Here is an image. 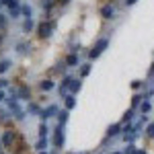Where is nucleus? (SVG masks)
<instances>
[{
    "mask_svg": "<svg viewBox=\"0 0 154 154\" xmlns=\"http://www.w3.org/2000/svg\"><path fill=\"white\" fill-rule=\"evenodd\" d=\"M14 140H17V131L14 130H6L4 131V136H2V144H4V146H11L12 148Z\"/></svg>",
    "mask_w": 154,
    "mask_h": 154,
    "instance_id": "5",
    "label": "nucleus"
},
{
    "mask_svg": "<svg viewBox=\"0 0 154 154\" xmlns=\"http://www.w3.org/2000/svg\"><path fill=\"white\" fill-rule=\"evenodd\" d=\"M66 66H70V68H74V66H78V54H76V51H72L70 56L66 58Z\"/></svg>",
    "mask_w": 154,
    "mask_h": 154,
    "instance_id": "10",
    "label": "nucleus"
},
{
    "mask_svg": "<svg viewBox=\"0 0 154 154\" xmlns=\"http://www.w3.org/2000/svg\"><path fill=\"white\" fill-rule=\"evenodd\" d=\"M136 2H138V0H125V6H134Z\"/></svg>",
    "mask_w": 154,
    "mask_h": 154,
    "instance_id": "31",
    "label": "nucleus"
},
{
    "mask_svg": "<svg viewBox=\"0 0 154 154\" xmlns=\"http://www.w3.org/2000/svg\"><path fill=\"white\" fill-rule=\"evenodd\" d=\"M6 84H8V82H6L4 78H0V88H2V86H6Z\"/></svg>",
    "mask_w": 154,
    "mask_h": 154,
    "instance_id": "32",
    "label": "nucleus"
},
{
    "mask_svg": "<svg viewBox=\"0 0 154 154\" xmlns=\"http://www.w3.org/2000/svg\"><path fill=\"white\" fill-rule=\"evenodd\" d=\"M8 68H11V62H8V60H2V62H0V74L8 72Z\"/></svg>",
    "mask_w": 154,
    "mask_h": 154,
    "instance_id": "19",
    "label": "nucleus"
},
{
    "mask_svg": "<svg viewBox=\"0 0 154 154\" xmlns=\"http://www.w3.org/2000/svg\"><path fill=\"white\" fill-rule=\"evenodd\" d=\"M134 154H146V152H144L142 148H136V152H134Z\"/></svg>",
    "mask_w": 154,
    "mask_h": 154,
    "instance_id": "33",
    "label": "nucleus"
},
{
    "mask_svg": "<svg viewBox=\"0 0 154 154\" xmlns=\"http://www.w3.org/2000/svg\"><path fill=\"white\" fill-rule=\"evenodd\" d=\"M21 12H23L27 19H31V6H27V4H25V6H21Z\"/></svg>",
    "mask_w": 154,
    "mask_h": 154,
    "instance_id": "26",
    "label": "nucleus"
},
{
    "mask_svg": "<svg viewBox=\"0 0 154 154\" xmlns=\"http://www.w3.org/2000/svg\"><path fill=\"white\" fill-rule=\"evenodd\" d=\"M131 88H134V91H140V88H142V82H140V80H134V82H131Z\"/></svg>",
    "mask_w": 154,
    "mask_h": 154,
    "instance_id": "30",
    "label": "nucleus"
},
{
    "mask_svg": "<svg viewBox=\"0 0 154 154\" xmlns=\"http://www.w3.org/2000/svg\"><path fill=\"white\" fill-rule=\"evenodd\" d=\"M27 49H29V43H27V41H21V43L17 45V51H19V54H27Z\"/></svg>",
    "mask_w": 154,
    "mask_h": 154,
    "instance_id": "20",
    "label": "nucleus"
},
{
    "mask_svg": "<svg viewBox=\"0 0 154 154\" xmlns=\"http://www.w3.org/2000/svg\"><path fill=\"white\" fill-rule=\"evenodd\" d=\"M29 111H33V113H41V109H39L35 103H29Z\"/></svg>",
    "mask_w": 154,
    "mask_h": 154,
    "instance_id": "28",
    "label": "nucleus"
},
{
    "mask_svg": "<svg viewBox=\"0 0 154 154\" xmlns=\"http://www.w3.org/2000/svg\"><path fill=\"white\" fill-rule=\"evenodd\" d=\"M39 88L48 93V91H51V88H54V82H51V80H41V82H39Z\"/></svg>",
    "mask_w": 154,
    "mask_h": 154,
    "instance_id": "13",
    "label": "nucleus"
},
{
    "mask_svg": "<svg viewBox=\"0 0 154 154\" xmlns=\"http://www.w3.org/2000/svg\"><path fill=\"white\" fill-rule=\"evenodd\" d=\"M134 121V109H130L125 115H123V123H131Z\"/></svg>",
    "mask_w": 154,
    "mask_h": 154,
    "instance_id": "23",
    "label": "nucleus"
},
{
    "mask_svg": "<svg viewBox=\"0 0 154 154\" xmlns=\"http://www.w3.org/2000/svg\"><path fill=\"white\" fill-rule=\"evenodd\" d=\"M54 146L56 148H62L64 146V125L62 123H58V128L54 131Z\"/></svg>",
    "mask_w": 154,
    "mask_h": 154,
    "instance_id": "4",
    "label": "nucleus"
},
{
    "mask_svg": "<svg viewBox=\"0 0 154 154\" xmlns=\"http://www.w3.org/2000/svg\"><path fill=\"white\" fill-rule=\"evenodd\" d=\"M134 152H136V146H134V144H128V148H125L123 154H134Z\"/></svg>",
    "mask_w": 154,
    "mask_h": 154,
    "instance_id": "29",
    "label": "nucleus"
},
{
    "mask_svg": "<svg viewBox=\"0 0 154 154\" xmlns=\"http://www.w3.org/2000/svg\"><path fill=\"white\" fill-rule=\"evenodd\" d=\"M54 29H56V21H43L37 27V35L41 37V39H48V37H51Z\"/></svg>",
    "mask_w": 154,
    "mask_h": 154,
    "instance_id": "1",
    "label": "nucleus"
},
{
    "mask_svg": "<svg viewBox=\"0 0 154 154\" xmlns=\"http://www.w3.org/2000/svg\"><path fill=\"white\" fill-rule=\"evenodd\" d=\"M150 76L154 78V62H152V68H150Z\"/></svg>",
    "mask_w": 154,
    "mask_h": 154,
    "instance_id": "35",
    "label": "nucleus"
},
{
    "mask_svg": "<svg viewBox=\"0 0 154 154\" xmlns=\"http://www.w3.org/2000/svg\"><path fill=\"white\" fill-rule=\"evenodd\" d=\"M39 154H48V152H45V150H41V152H39Z\"/></svg>",
    "mask_w": 154,
    "mask_h": 154,
    "instance_id": "38",
    "label": "nucleus"
},
{
    "mask_svg": "<svg viewBox=\"0 0 154 154\" xmlns=\"http://www.w3.org/2000/svg\"><path fill=\"white\" fill-rule=\"evenodd\" d=\"M150 109H152V105H150V101H142V105H140V111H142V113H148Z\"/></svg>",
    "mask_w": 154,
    "mask_h": 154,
    "instance_id": "22",
    "label": "nucleus"
},
{
    "mask_svg": "<svg viewBox=\"0 0 154 154\" xmlns=\"http://www.w3.org/2000/svg\"><path fill=\"white\" fill-rule=\"evenodd\" d=\"M119 131H123V128H121L119 123L109 125V130H107V138H115V136H119Z\"/></svg>",
    "mask_w": 154,
    "mask_h": 154,
    "instance_id": "9",
    "label": "nucleus"
},
{
    "mask_svg": "<svg viewBox=\"0 0 154 154\" xmlns=\"http://www.w3.org/2000/svg\"><path fill=\"white\" fill-rule=\"evenodd\" d=\"M66 121H68V111H62V113H58V123L66 125Z\"/></svg>",
    "mask_w": 154,
    "mask_h": 154,
    "instance_id": "18",
    "label": "nucleus"
},
{
    "mask_svg": "<svg viewBox=\"0 0 154 154\" xmlns=\"http://www.w3.org/2000/svg\"><path fill=\"white\" fill-rule=\"evenodd\" d=\"M56 2H58V0H43V8H45V11H51Z\"/></svg>",
    "mask_w": 154,
    "mask_h": 154,
    "instance_id": "25",
    "label": "nucleus"
},
{
    "mask_svg": "<svg viewBox=\"0 0 154 154\" xmlns=\"http://www.w3.org/2000/svg\"><path fill=\"white\" fill-rule=\"evenodd\" d=\"M48 131H49V128L45 125V121H41V125H39V138H45Z\"/></svg>",
    "mask_w": 154,
    "mask_h": 154,
    "instance_id": "17",
    "label": "nucleus"
},
{
    "mask_svg": "<svg viewBox=\"0 0 154 154\" xmlns=\"http://www.w3.org/2000/svg\"><path fill=\"white\" fill-rule=\"evenodd\" d=\"M0 150H2V140H0Z\"/></svg>",
    "mask_w": 154,
    "mask_h": 154,
    "instance_id": "39",
    "label": "nucleus"
},
{
    "mask_svg": "<svg viewBox=\"0 0 154 154\" xmlns=\"http://www.w3.org/2000/svg\"><path fill=\"white\" fill-rule=\"evenodd\" d=\"M0 154H2V152H0Z\"/></svg>",
    "mask_w": 154,
    "mask_h": 154,
    "instance_id": "41",
    "label": "nucleus"
},
{
    "mask_svg": "<svg viewBox=\"0 0 154 154\" xmlns=\"http://www.w3.org/2000/svg\"><path fill=\"white\" fill-rule=\"evenodd\" d=\"M31 29H33V21H31V19H25V23H23V31H27V33H29Z\"/></svg>",
    "mask_w": 154,
    "mask_h": 154,
    "instance_id": "24",
    "label": "nucleus"
},
{
    "mask_svg": "<svg viewBox=\"0 0 154 154\" xmlns=\"http://www.w3.org/2000/svg\"><path fill=\"white\" fill-rule=\"evenodd\" d=\"M107 45H109V39H107V37L99 39L95 45H93V49L88 51V58H91V60H97V58H99V56H101V54L107 49Z\"/></svg>",
    "mask_w": 154,
    "mask_h": 154,
    "instance_id": "2",
    "label": "nucleus"
},
{
    "mask_svg": "<svg viewBox=\"0 0 154 154\" xmlns=\"http://www.w3.org/2000/svg\"><path fill=\"white\" fill-rule=\"evenodd\" d=\"M113 154H121V152H113Z\"/></svg>",
    "mask_w": 154,
    "mask_h": 154,
    "instance_id": "40",
    "label": "nucleus"
},
{
    "mask_svg": "<svg viewBox=\"0 0 154 154\" xmlns=\"http://www.w3.org/2000/svg\"><path fill=\"white\" fill-rule=\"evenodd\" d=\"M2 39H4V33H0V43H2Z\"/></svg>",
    "mask_w": 154,
    "mask_h": 154,
    "instance_id": "37",
    "label": "nucleus"
},
{
    "mask_svg": "<svg viewBox=\"0 0 154 154\" xmlns=\"http://www.w3.org/2000/svg\"><path fill=\"white\" fill-rule=\"evenodd\" d=\"M2 99H4V93H2V91H0V101H2Z\"/></svg>",
    "mask_w": 154,
    "mask_h": 154,
    "instance_id": "36",
    "label": "nucleus"
},
{
    "mask_svg": "<svg viewBox=\"0 0 154 154\" xmlns=\"http://www.w3.org/2000/svg\"><path fill=\"white\" fill-rule=\"evenodd\" d=\"M48 148V138H39V142H37V150L41 152V150H45Z\"/></svg>",
    "mask_w": 154,
    "mask_h": 154,
    "instance_id": "21",
    "label": "nucleus"
},
{
    "mask_svg": "<svg viewBox=\"0 0 154 154\" xmlns=\"http://www.w3.org/2000/svg\"><path fill=\"white\" fill-rule=\"evenodd\" d=\"M68 2H70V0H58V4H64V6H66Z\"/></svg>",
    "mask_w": 154,
    "mask_h": 154,
    "instance_id": "34",
    "label": "nucleus"
},
{
    "mask_svg": "<svg viewBox=\"0 0 154 154\" xmlns=\"http://www.w3.org/2000/svg\"><path fill=\"white\" fill-rule=\"evenodd\" d=\"M113 14H115V6L113 4H105V6H101V17L109 21V19H113Z\"/></svg>",
    "mask_w": 154,
    "mask_h": 154,
    "instance_id": "7",
    "label": "nucleus"
},
{
    "mask_svg": "<svg viewBox=\"0 0 154 154\" xmlns=\"http://www.w3.org/2000/svg\"><path fill=\"white\" fill-rule=\"evenodd\" d=\"M146 136H148V138H154V123H150V125H148V130H146Z\"/></svg>",
    "mask_w": 154,
    "mask_h": 154,
    "instance_id": "27",
    "label": "nucleus"
},
{
    "mask_svg": "<svg viewBox=\"0 0 154 154\" xmlns=\"http://www.w3.org/2000/svg\"><path fill=\"white\" fill-rule=\"evenodd\" d=\"M80 88H82V82H80V80H72V84H70V93H72V95L78 93Z\"/></svg>",
    "mask_w": 154,
    "mask_h": 154,
    "instance_id": "14",
    "label": "nucleus"
},
{
    "mask_svg": "<svg viewBox=\"0 0 154 154\" xmlns=\"http://www.w3.org/2000/svg\"><path fill=\"white\" fill-rule=\"evenodd\" d=\"M72 80H74L72 76H64V78H62V82H60V95H64V97H66V93L70 91Z\"/></svg>",
    "mask_w": 154,
    "mask_h": 154,
    "instance_id": "8",
    "label": "nucleus"
},
{
    "mask_svg": "<svg viewBox=\"0 0 154 154\" xmlns=\"http://www.w3.org/2000/svg\"><path fill=\"white\" fill-rule=\"evenodd\" d=\"M56 113H58V107H56V105H48V107H45V109H43V111H41V113H39V117H41V119H43V121H45V119L54 117Z\"/></svg>",
    "mask_w": 154,
    "mask_h": 154,
    "instance_id": "6",
    "label": "nucleus"
},
{
    "mask_svg": "<svg viewBox=\"0 0 154 154\" xmlns=\"http://www.w3.org/2000/svg\"><path fill=\"white\" fill-rule=\"evenodd\" d=\"M17 95H19V99H29V97H31V88H29V86H21Z\"/></svg>",
    "mask_w": 154,
    "mask_h": 154,
    "instance_id": "12",
    "label": "nucleus"
},
{
    "mask_svg": "<svg viewBox=\"0 0 154 154\" xmlns=\"http://www.w3.org/2000/svg\"><path fill=\"white\" fill-rule=\"evenodd\" d=\"M91 68H93V66H91V64H82V66H80V76H88V74H91Z\"/></svg>",
    "mask_w": 154,
    "mask_h": 154,
    "instance_id": "16",
    "label": "nucleus"
},
{
    "mask_svg": "<svg viewBox=\"0 0 154 154\" xmlns=\"http://www.w3.org/2000/svg\"><path fill=\"white\" fill-rule=\"evenodd\" d=\"M6 6H8V11H11V17L12 19H17L19 14H21V2L19 0H2Z\"/></svg>",
    "mask_w": 154,
    "mask_h": 154,
    "instance_id": "3",
    "label": "nucleus"
},
{
    "mask_svg": "<svg viewBox=\"0 0 154 154\" xmlns=\"http://www.w3.org/2000/svg\"><path fill=\"white\" fill-rule=\"evenodd\" d=\"M64 103H66V109H74L76 107V99H74V95H66L64 97Z\"/></svg>",
    "mask_w": 154,
    "mask_h": 154,
    "instance_id": "11",
    "label": "nucleus"
},
{
    "mask_svg": "<svg viewBox=\"0 0 154 154\" xmlns=\"http://www.w3.org/2000/svg\"><path fill=\"white\" fill-rule=\"evenodd\" d=\"M140 105H142V95H134L131 97V109H136Z\"/></svg>",
    "mask_w": 154,
    "mask_h": 154,
    "instance_id": "15",
    "label": "nucleus"
}]
</instances>
